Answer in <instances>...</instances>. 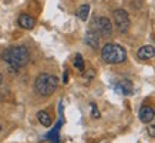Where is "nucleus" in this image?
I'll return each mask as SVG.
<instances>
[{
	"instance_id": "1",
	"label": "nucleus",
	"mask_w": 155,
	"mask_h": 143,
	"mask_svg": "<svg viewBox=\"0 0 155 143\" xmlns=\"http://www.w3.org/2000/svg\"><path fill=\"white\" fill-rule=\"evenodd\" d=\"M2 57L6 62L10 72L19 70L20 67L26 66L30 60V54H28V50L26 46H13V47L6 49Z\"/></svg>"
},
{
	"instance_id": "2",
	"label": "nucleus",
	"mask_w": 155,
	"mask_h": 143,
	"mask_svg": "<svg viewBox=\"0 0 155 143\" xmlns=\"http://www.w3.org/2000/svg\"><path fill=\"white\" fill-rule=\"evenodd\" d=\"M57 86H58V79L54 75L41 73L34 82V92L40 96H50L56 92Z\"/></svg>"
},
{
	"instance_id": "3",
	"label": "nucleus",
	"mask_w": 155,
	"mask_h": 143,
	"mask_svg": "<svg viewBox=\"0 0 155 143\" xmlns=\"http://www.w3.org/2000/svg\"><path fill=\"white\" fill-rule=\"evenodd\" d=\"M101 57H103L104 62L108 63V65H118V63H122L127 59V52L120 44L107 43L101 49Z\"/></svg>"
},
{
	"instance_id": "4",
	"label": "nucleus",
	"mask_w": 155,
	"mask_h": 143,
	"mask_svg": "<svg viewBox=\"0 0 155 143\" xmlns=\"http://www.w3.org/2000/svg\"><path fill=\"white\" fill-rule=\"evenodd\" d=\"M114 23L118 27V30L121 33H127L130 26H131V22H130V14L125 12L124 9H117L114 10Z\"/></svg>"
},
{
	"instance_id": "5",
	"label": "nucleus",
	"mask_w": 155,
	"mask_h": 143,
	"mask_svg": "<svg viewBox=\"0 0 155 143\" xmlns=\"http://www.w3.org/2000/svg\"><path fill=\"white\" fill-rule=\"evenodd\" d=\"M93 26H94V32H97L98 34L107 37V36H111L113 33V24L110 22V19L107 17H98L93 22Z\"/></svg>"
},
{
	"instance_id": "6",
	"label": "nucleus",
	"mask_w": 155,
	"mask_h": 143,
	"mask_svg": "<svg viewBox=\"0 0 155 143\" xmlns=\"http://www.w3.org/2000/svg\"><path fill=\"white\" fill-rule=\"evenodd\" d=\"M155 117V110L151 106H142L140 109V120L142 123H151Z\"/></svg>"
},
{
	"instance_id": "7",
	"label": "nucleus",
	"mask_w": 155,
	"mask_h": 143,
	"mask_svg": "<svg viewBox=\"0 0 155 143\" xmlns=\"http://www.w3.org/2000/svg\"><path fill=\"white\" fill-rule=\"evenodd\" d=\"M84 42H85V44H88L90 47H93V49H98V44H100L98 33H97V32H94V30H90L88 33L85 34Z\"/></svg>"
},
{
	"instance_id": "8",
	"label": "nucleus",
	"mask_w": 155,
	"mask_h": 143,
	"mask_svg": "<svg viewBox=\"0 0 155 143\" xmlns=\"http://www.w3.org/2000/svg\"><path fill=\"white\" fill-rule=\"evenodd\" d=\"M19 24L21 26L23 29H27V30H30V29H33L34 27V24H36V20L30 16V14H20V17H19Z\"/></svg>"
},
{
	"instance_id": "9",
	"label": "nucleus",
	"mask_w": 155,
	"mask_h": 143,
	"mask_svg": "<svg viewBox=\"0 0 155 143\" xmlns=\"http://www.w3.org/2000/svg\"><path fill=\"white\" fill-rule=\"evenodd\" d=\"M155 56V49L154 46H142L140 50H138V57L141 60H148L151 57Z\"/></svg>"
},
{
	"instance_id": "10",
	"label": "nucleus",
	"mask_w": 155,
	"mask_h": 143,
	"mask_svg": "<svg viewBox=\"0 0 155 143\" xmlns=\"http://www.w3.org/2000/svg\"><path fill=\"white\" fill-rule=\"evenodd\" d=\"M117 90H120L122 95H125V96L131 95L132 93V83H131V80H121L120 83H118V86H117Z\"/></svg>"
},
{
	"instance_id": "11",
	"label": "nucleus",
	"mask_w": 155,
	"mask_h": 143,
	"mask_svg": "<svg viewBox=\"0 0 155 143\" xmlns=\"http://www.w3.org/2000/svg\"><path fill=\"white\" fill-rule=\"evenodd\" d=\"M37 119H38V122H40L43 126H46V127H48V126L51 124V117H50V114H48L47 112H44V110H41V112L37 113Z\"/></svg>"
},
{
	"instance_id": "12",
	"label": "nucleus",
	"mask_w": 155,
	"mask_h": 143,
	"mask_svg": "<svg viewBox=\"0 0 155 143\" xmlns=\"http://www.w3.org/2000/svg\"><path fill=\"white\" fill-rule=\"evenodd\" d=\"M88 14H90V6H88V5L80 6V9H78V12H77V16H78V19L84 22V20L88 19Z\"/></svg>"
},
{
	"instance_id": "13",
	"label": "nucleus",
	"mask_w": 155,
	"mask_h": 143,
	"mask_svg": "<svg viewBox=\"0 0 155 143\" xmlns=\"http://www.w3.org/2000/svg\"><path fill=\"white\" fill-rule=\"evenodd\" d=\"M60 127H61V122H58V123L56 124V127L47 134V138L50 139L53 143H58V132H60Z\"/></svg>"
},
{
	"instance_id": "14",
	"label": "nucleus",
	"mask_w": 155,
	"mask_h": 143,
	"mask_svg": "<svg viewBox=\"0 0 155 143\" xmlns=\"http://www.w3.org/2000/svg\"><path fill=\"white\" fill-rule=\"evenodd\" d=\"M74 67H77L78 70H84V60H83V56H81L80 53H77L75 54V59H74Z\"/></svg>"
},
{
	"instance_id": "15",
	"label": "nucleus",
	"mask_w": 155,
	"mask_h": 143,
	"mask_svg": "<svg viewBox=\"0 0 155 143\" xmlns=\"http://www.w3.org/2000/svg\"><path fill=\"white\" fill-rule=\"evenodd\" d=\"M91 116L95 117V119H98L100 117V112H98V109H97V106H95L94 103H91Z\"/></svg>"
},
{
	"instance_id": "16",
	"label": "nucleus",
	"mask_w": 155,
	"mask_h": 143,
	"mask_svg": "<svg viewBox=\"0 0 155 143\" xmlns=\"http://www.w3.org/2000/svg\"><path fill=\"white\" fill-rule=\"evenodd\" d=\"M148 134H150L151 138H155V120H154V123H151L148 126Z\"/></svg>"
},
{
	"instance_id": "17",
	"label": "nucleus",
	"mask_w": 155,
	"mask_h": 143,
	"mask_svg": "<svg viewBox=\"0 0 155 143\" xmlns=\"http://www.w3.org/2000/svg\"><path fill=\"white\" fill-rule=\"evenodd\" d=\"M2 82H3V76H2V73H0V85H2Z\"/></svg>"
}]
</instances>
